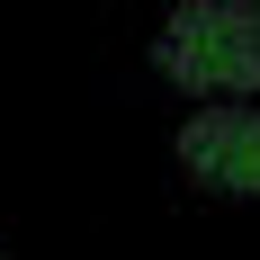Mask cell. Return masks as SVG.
Here are the masks:
<instances>
[{
	"mask_svg": "<svg viewBox=\"0 0 260 260\" xmlns=\"http://www.w3.org/2000/svg\"><path fill=\"white\" fill-rule=\"evenodd\" d=\"M180 161L224 198H260V108L242 99H207L180 126Z\"/></svg>",
	"mask_w": 260,
	"mask_h": 260,
	"instance_id": "2",
	"label": "cell"
},
{
	"mask_svg": "<svg viewBox=\"0 0 260 260\" xmlns=\"http://www.w3.org/2000/svg\"><path fill=\"white\" fill-rule=\"evenodd\" d=\"M161 72L198 99H242L260 90V0H188L161 27Z\"/></svg>",
	"mask_w": 260,
	"mask_h": 260,
	"instance_id": "1",
	"label": "cell"
}]
</instances>
